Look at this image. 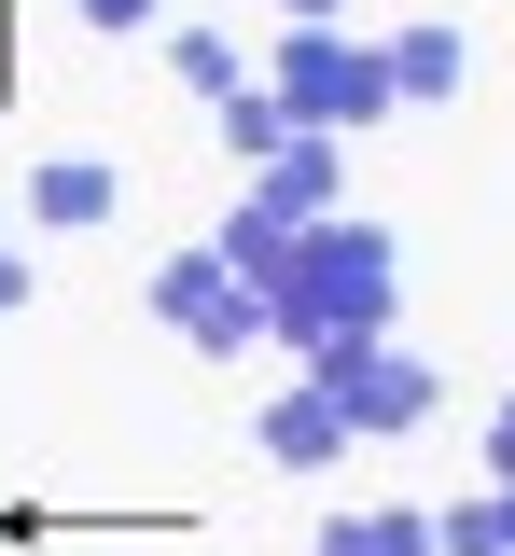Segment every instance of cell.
Instances as JSON below:
<instances>
[{"instance_id": "17", "label": "cell", "mask_w": 515, "mask_h": 556, "mask_svg": "<svg viewBox=\"0 0 515 556\" xmlns=\"http://www.w3.org/2000/svg\"><path fill=\"white\" fill-rule=\"evenodd\" d=\"M279 14H293V28H349V0H279Z\"/></svg>"}, {"instance_id": "20", "label": "cell", "mask_w": 515, "mask_h": 556, "mask_svg": "<svg viewBox=\"0 0 515 556\" xmlns=\"http://www.w3.org/2000/svg\"><path fill=\"white\" fill-rule=\"evenodd\" d=\"M0 251H14V237H0Z\"/></svg>"}, {"instance_id": "16", "label": "cell", "mask_w": 515, "mask_h": 556, "mask_svg": "<svg viewBox=\"0 0 515 556\" xmlns=\"http://www.w3.org/2000/svg\"><path fill=\"white\" fill-rule=\"evenodd\" d=\"M488 473L515 486V390H502V404H488Z\"/></svg>"}, {"instance_id": "14", "label": "cell", "mask_w": 515, "mask_h": 556, "mask_svg": "<svg viewBox=\"0 0 515 556\" xmlns=\"http://www.w3.org/2000/svg\"><path fill=\"white\" fill-rule=\"evenodd\" d=\"M84 28H153V14H167V0H71Z\"/></svg>"}, {"instance_id": "8", "label": "cell", "mask_w": 515, "mask_h": 556, "mask_svg": "<svg viewBox=\"0 0 515 556\" xmlns=\"http://www.w3.org/2000/svg\"><path fill=\"white\" fill-rule=\"evenodd\" d=\"M210 251H223V278H237V292H279V278H293V251H306V223H279L265 195H237Z\"/></svg>"}, {"instance_id": "2", "label": "cell", "mask_w": 515, "mask_h": 556, "mask_svg": "<svg viewBox=\"0 0 515 556\" xmlns=\"http://www.w3.org/2000/svg\"><path fill=\"white\" fill-rule=\"evenodd\" d=\"M265 98H279L293 126H321V139H363V126H390V56L349 42V28H293V42L265 56Z\"/></svg>"}, {"instance_id": "12", "label": "cell", "mask_w": 515, "mask_h": 556, "mask_svg": "<svg viewBox=\"0 0 515 556\" xmlns=\"http://www.w3.org/2000/svg\"><path fill=\"white\" fill-rule=\"evenodd\" d=\"M432 556H502V515L488 501H432Z\"/></svg>"}, {"instance_id": "4", "label": "cell", "mask_w": 515, "mask_h": 556, "mask_svg": "<svg viewBox=\"0 0 515 556\" xmlns=\"http://www.w3.org/2000/svg\"><path fill=\"white\" fill-rule=\"evenodd\" d=\"M140 292H153V320L196 348V362H251V348H265V292H237L210 237H196V251H167V265H153Z\"/></svg>"}, {"instance_id": "9", "label": "cell", "mask_w": 515, "mask_h": 556, "mask_svg": "<svg viewBox=\"0 0 515 556\" xmlns=\"http://www.w3.org/2000/svg\"><path fill=\"white\" fill-rule=\"evenodd\" d=\"M376 56H390V112H432V98L474 84V42H460V28H404V42H376Z\"/></svg>"}, {"instance_id": "18", "label": "cell", "mask_w": 515, "mask_h": 556, "mask_svg": "<svg viewBox=\"0 0 515 556\" xmlns=\"http://www.w3.org/2000/svg\"><path fill=\"white\" fill-rule=\"evenodd\" d=\"M14 306H28V251H0V320H14Z\"/></svg>"}, {"instance_id": "19", "label": "cell", "mask_w": 515, "mask_h": 556, "mask_svg": "<svg viewBox=\"0 0 515 556\" xmlns=\"http://www.w3.org/2000/svg\"><path fill=\"white\" fill-rule=\"evenodd\" d=\"M488 515H502V556H515V486H488Z\"/></svg>"}, {"instance_id": "15", "label": "cell", "mask_w": 515, "mask_h": 556, "mask_svg": "<svg viewBox=\"0 0 515 556\" xmlns=\"http://www.w3.org/2000/svg\"><path fill=\"white\" fill-rule=\"evenodd\" d=\"M306 556H376V529H363V515H321V543H306Z\"/></svg>"}, {"instance_id": "13", "label": "cell", "mask_w": 515, "mask_h": 556, "mask_svg": "<svg viewBox=\"0 0 515 556\" xmlns=\"http://www.w3.org/2000/svg\"><path fill=\"white\" fill-rule=\"evenodd\" d=\"M376 529V556H432V515H363Z\"/></svg>"}, {"instance_id": "10", "label": "cell", "mask_w": 515, "mask_h": 556, "mask_svg": "<svg viewBox=\"0 0 515 556\" xmlns=\"http://www.w3.org/2000/svg\"><path fill=\"white\" fill-rule=\"evenodd\" d=\"M167 70H181V84H196V98H237V84H251V56H237V42H223V28H167Z\"/></svg>"}, {"instance_id": "5", "label": "cell", "mask_w": 515, "mask_h": 556, "mask_svg": "<svg viewBox=\"0 0 515 556\" xmlns=\"http://www.w3.org/2000/svg\"><path fill=\"white\" fill-rule=\"evenodd\" d=\"M112 208H126V167L112 153H42L28 167V223H56V237H98Z\"/></svg>"}, {"instance_id": "6", "label": "cell", "mask_w": 515, "mask_h": 556, "mask_svg": "<svg viewBox=\"0 0 515 556\" xmlns=\"http://www.w3.org/2000/svg\"><path fill=\"white\" fill-rule=\"evenodd\" d=\"M251 445H265L279 473H335V459H349V417H335V390L306 376V390H279V404L251 417Z\"/></svg>"}, {"instance_id": "1", "label": "cell", "mask_w": 515, "mask_h": 556, "mask_svg": "<svg viewBox=\"0 0 515 556\" xmlns=\"http://www.w3.org/2000/svg\"><path fill=\"white\" fill-rule=\"evenodd\" d=\"M390 223H363V208H335V223H306V251H293V278L265 292V334L293 348V362H335V348H363V334H390Z\"/></svg>"}, {"instance_id": "3", "label": "cell", "mask_w": 515, "mask_h": 556, "mask_svg": "<svg viewBox=\"0 0 515 556\" xmlns=\"http://www.w3.org/2000/svg\"><path fill=\"white\" fill-rule=\"evenodd\" d=\"M306 376L335 390V417H349V445H390V431H432V404H445V376L418 362V348H390V334L335 348V362H306Z\"/></svg>"}, {"instance_id": "7", "label": "cell", "mask_w": 515, "mask_h": 556, "mask_svg": "<svg viewBox=\"0 0 515 556\" xmlns=\"http://www.w3.org/2000/svg\"><path fill=\"white\" fill-rule=\"evenodd\" d=\"M335 153H349V139H321V126H293V139H279V153H265V167H251V195L279 208V223H335V181H349Z\"/></svg>"}, {"instance_id": "11", "label": "cell", "mask_w": 515, "mask_h": 556, "mask_svg": "<svg viewBox=\"0 0 515 556\" xmlns=\"http://www.w3.org/2000/svg\"><path fill=\"white\" fill-rule=\"evenodd\" d=\"M279 139H293V112H279L265 84H237V98H223V153H237V167H265Z\"/></svg>"}]
</instances>
